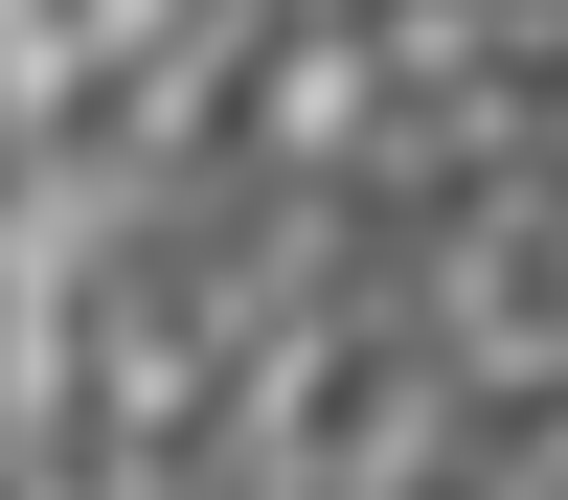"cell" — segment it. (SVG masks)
Returning a JSON list of instances; mask_svg holds the SVG:
<instances>
[{"instance_id":"obj_1","label":"cell","mask_w":568,"mask_h":500,"mask_svg":"<svg viewBox=\"0 0 568 500\" xmlns=\"http://www.w3.org/2000/svg\"><path fill=\"white\" fill-rule=\"evenodd\" d=\"M160 23H182V0H69V91H114V69H136Z\"/></svg>"}]
</instances>
